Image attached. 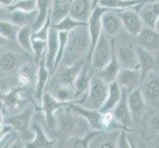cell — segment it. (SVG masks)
<instances>
[{
  "mask_svg": "<svg viewBox=\"0 0 159 148\" xmlns=\"http://www.w3.org/2000/svg\"><path fill=\"white\" fill-rule=\"evenodd\" d=\"M94 73H95V71L92 68L90 60L87 59L86 62L83 65V67L80 70V72L78 73L77 77L75 78V81H74V88L80 99V102L82 99L84 98V96L87 94V92H88L90 81L93 77V75H94Z\"/></svg>",
  "mask_w": 159,
  "mask_h": 148,
  "instance_id": "44dd1931",
  "label": "cell"
},
{
  "mask_svg": "<svg viewBox=\"0 0 159 148\" xmlns=\"http://www.w3.org/2000/svg\"><path fill=\"white\" fill-rule=\"evenodd\" d=\"M123 89L122 98H120L118 105L115 107L112 111L113 116L116 119V122L122 127L123 128H130L134 123L133 114H131L130 109L129 106V92L125 88Z\"/></svg>",
  "mask_w": 159,
  "mask_h": 148,
  "instance_id": "7c38bea8",
  "label": "cell"
},
{
  "mask_svg": "<svg viewBox=\"0 0 159 148\" xmlns=\"http://www.w3.org/2000/svg\"><path fill=\"white\" fill-rule=\"evenodd\" d=\"M122 128L98 130L89 142L90 148H115L117 147L119 135Z\"/></svg>",
  "mask_w": 159,
  "mask_h": 148,
  "instance_id": "9a60e30c",
  "label": "cell"
},
{
  "mask_svg": "<svg viewBox=\"0 0 159 148\" xmlns=\"http://www.w3.org/2000/svg\"><path fill=\"white\" fill-rule=\"evenodd\" d=\"M108 93L109 84L106 83L97 72H95L90 81L88 92L78 104L87 109L100 111L107 100Z\"/></svg>",
  "mask_w": 159,
  "mask_h": 148,
  "instance_id": "8992f818",
  "label": "cell"
},
{
  "mask_svg": "<svg viewBox=\"0 0 159 148\" xmlns=\"http://www.w3.org/2000/svg\"><path fill=\"white\" fill-rule=\"evenodd\" d=\"M100 2V0H93V3H94V6H98V4H99Z\"/></svg>",
  "mask_w": 159,
  "mask_h": 148,
  "instance_id": "b9f144b4",
  "label": "cell"
},
{
  "mask_svg": "<svg viewBox=\"0 0 159 148\" xmlns=\"http://www.w3.org/2000/svg\"><path fill=\"white\" fill-rule=\"evenodd\" d=\"M138 10L144 25L154 29L155 22L159 16V0H145L138 6Z\"/></svg>",
  "mask_w": 159,
  "mask_h": 148,
  "instance_id": "603a6c76",
  "label": "cell"
},
{
  "mask_svg": "<svg viewBox=\"0 0 159 148\" xmlns=\"http://www.w3.org/2000/svg\"><path fill=\"white\" fill-rule=\"evenodd\" d=\"M51 72L47 67L46 63V54L43 56L41 61L38 64V74H37V82L35 87L34 93V103L38 107H41L43 94L47 91V87L48 84V81L51 78Z\"/></svg>",
  "mask_w": 159,
  "mask_h": 148,
  "instance_id": "5bb4252c",
  "label": "cell"
},
{
  "mask_svg": "<svg viewBox=\"0 0 159 148\" xmlns=\"http://www.w3.org/2000/svg\"><path fill=\"white\" fill-rule=\"evenodd\" d=\"M36 114V113H35ZM32 128L34 130L35 136L32 141H30L27 147H34V148H46V147H52L56 144L57 139L52 138L43 124L38 120L35 116L32 123Z\"/></svg>",
  "mask_w": 159,
  "mask_h": 148,
  "instance_id": "d6986e66",
  "label": "cell"
},
{
  "mask_svg": "<svg viewBox=\"0 0 159 148\" xmlns=\"http://www.w3.org/2000/svg\"><path fill=\"white\" fill-rule=\"evenodd\" d=\"M117 147L118 148H129V147H131L129 139V136L127 134V129H125V128H122V131H120V133L119 135Z\"/></svg>",
  "mask_w": 159,
  "mask_h": 148,
  "instance_id": "f35d334b",
  "label": "cell"
},
{
  "mask_svg": "<svg viewBox=\"0 0 159 148\" xmlns=\"http://www.w3.org/2000/svg\"><path fill=\"white\" fill-rule=\"evenodd\" d=\"M21 27L10 21H1L0 23V36L7 41L17 42V37Z\"/></svg>",
  "mask_w": 159,
  "mask_h": 148,
  "instance_id": "836d02e7",
  "label": "cell"
},
{
  "mask_svg": "<svg viewBox=\"0 0 159 148\" xmlns=\"http://www.w3.org/2000/svg\"><path fill=\"white\" fill-rule=\"evenodd\" d=\"M142 79H143V76H142L140 68H122L117 81L122 88H125L129 93L136 88H139L142 83Z\"/></svg>",
  "mask_w": 159,
  "mask_h": 148,
  "instance_id": "ac0fdd59",
  "label": "cell"
},
{
  "mask_svg": "<svg viewBox=\"0 0 159 148\" xmlns=\"http://www.w3.org/2000/svg\"><path fill=\"white\" fill-rule=\"evenodd\" d=\"M16 2V0H0V5L2 7H11Z\"/></svg>",
  "mask_w": 159,
  "mask_h": 148,
  "instance_id": "ab89813d",
  "label": "cell"
},
{
  "mask_svg": "<svg viewBox=\"0 0 159 148\" xmlns=\"http://www.w3.org/2000/svg\"><path fill=\"white\" fill-rule=\"evenodd\" d=\"M107 9L101 7V6H96L93 10V12L88 20V28L90 32V37H91V52L93 48L95 47L96 43L99 40V38L103 32V27H102V15ZM90 52V54H91Z\"/></svg>",
  "mask_w": 159,
  "mask_h": 148,
  "instance_id": "cb8c5ba5",
  "label": "cell"
},
{
  "mask_svg": "<svg viewBox=\"0 0 159 148\" xmlns=\"http://www.w3.org/2000/svg\"><path fill=\"white\" fill-rule=\"evenodd\" d=\"M140 88L147 105L156 108L159 105V72L156 69L143 76Z\"/></svg>",
  "mask_w": 159,
  "mask_h": 148,
  "instance_id": "9c48e42d",
  "label": "cell"
},
{
  "mask_svg": "<svg viewBox=\"0 0 159 148\" xmlns=\"http://www.w3.org/2000/svg\"><path fill=\"white\" fill-rule=\"evenodd\" d=\"M58 33L59 32L52 25L50 31H48V36L47 39L46 63H47V67L50 70L52 75L54 72V70H56L57 57L58 53V46H59Z\"/></svg>",
  "mask_w": 159,
  "mask_h": 148,
  "instance_id": "2e32d148",
  "label": "cell"
},
{
  "mask_svg": "<svg viewBox=\"0 0 159 148\" xmlns=\"http://www.w3.org/2000/svg\"><path fill=\"white\" fill-rule=\"evenodd\" d=\"M138 45L135 37L131 36L125 29L114 39V49L122 68H139Z\"/></svg>",
  "mask_w": 159,
  "mask_h": 148,
  "instance_id": "277c9868",
  "label": "cell"
},
{
  "mask_svg": "<svg viewBox=\"0 0 159 148\" xmlns=\"http://www.w3.org/2000/svg\"><path fill=\"white\" fill-rule=\"evenodd\" d=\"M102 27L103 32H105L107 35L115 39L124 30L118 11L107 9L102 15Z\"/></svg>",
  "mask_w": 159,
  "mask_h": 148,
  "instance_id": "ffe728a7",
  "label": "cell"
},
{
  "mask_svg": "<svg viewBox=\"0 0 159 148\" xmlns=\"http://www.w3.org/2000/svg\"><path fill=\"white\" fill-rule=\"evenodd\" d=\"M11 10H22L27 12L37 10V0H17L11 7H7Z\"/></svg>",
  "mask_w": 159,
  "mask_h": 148,
  "instance_id": "8d00e7d4",
  "label": "cell"
},
{
  "mask_svg": "<svg viewBox=\"0 0 159 148\" xmlns=\"http://www.w3.org/2000/svg\"><path fill=\"white\" fill-rule=\"evenodd\" d=\"M94 8L93 0H73L69 15L81 23L88 24V20Z\"/></svg>",
  "mask_w": 159,
  "mask_h": 148,
  "instance_id": "d4e9b609",
  "label": "cell"
},
{
  "mask_svg": "<svg viewBox=\"0 0 159 148\" xmlns=\"http://www.w3.org/2000/svg\"><path fill=\"white\" fill-rule=\"evenodd\" d=\"M114 52V39L112 37L107 35L105 32H102V34L98 40L95 47L89 56L90 63L92 68L95 72L100 71L104 68L111 60Z\"/></svg>",
  "mask_w": 159,
  "mask_h": 148,
  "instance_id": "ba28073f",
  "label": "cell"
},
{
  "mask_svg": "<svg viewBox=\"0 0 159 148\" xmlns=\"http://www.w3.org/2000/svg\"><path fill=\"white\" fill-rule=\"evenodd\" d=\"M52 0H37V10L38 16L34 25L32 26L33 31H39L45 25L47 20L51 16Z\"/></svg>",
  "mask_w": 159,
  "mask_h": 148,
  "instance_id": "f1b7e54d",
  "label": "cell"
},
{
  "mask_svg": "<svg viewBox=\"0 0 159 148\" xmlns=\"http://www.w3.org/2000/svg\"><path fill=\"white\" fill-rule=\"evenodd\" d=\"M1 9V21H10L20 27L33 26L38 16V10L27 12L22 10H11L7 7H0Z\"/></svg>",
  "mask_w": 159,
  "mask_h": 148,
  "instance_id": "4fadbf2b",
  "label": "cell"
},
{
  "mask_svg": "<svg viewBox=\"0 0 159 148\" xmlns=\"http://www.w3.org/2000/svg\"><path fill=\"white\" fill-rule=\"evenodd\" d=\"M136 45L152 53L159 54V32L153 28L144 27L135 37Z\"/></svg>",
  "mask_w": 159,
  "mask_h": 148,
  "instance_id": "e0dca14e",
  "label": "cell"
},
{
  "mask_svg": "<svg viewBox=\"0 0 159 148\" xmlns=\"http://www.w3.org/2000/svg\"><path fill=\"white\" fill-rule=\"evenodd\" d=\"M34 57L33 54L22 48L17 42L7 41L1 38V88L7 84L10 74L17 77L20 68Z\"/></svg>",
  "mask_w": 159,
  "mask_h": 148,
  "instance_id": "3957f363",
  "label": "cell"
},
{
  "mask_svg": "<svg viewBox=\"0 0 159 148\" xmlns=\"http://www.w3.org/2000/svg\"><path fill=\"white\" fill-rule=\"evenodd\" d=\"M145 0H100L98 6L106 9L122 11L125 9L138 7Z\"/></svg>",
  "mask_w": 159,
  "mask_h": 148,
  "instance_id": "4dcf8cb0",
  "label": "cell"
},
{
  "mask_svg": "<svg viewBox=\"0 0 159 148\" xmlns=\"http://www.w3.org/2000/svg\"><path fill=\"white\" fill-rule=\"evenodd\" d=\"M37 74H38V63L33 61L26 62L19 70L16 77V87H19L23 91H29L31 89L34 90L37 82Z\"/></svg>",
  "mask_w": 159,
  "mask_h": 148,
  "instance_id": "30bf717a",
  "label": "cell"
},
{
  "mask_svg": "<svg viewBox=\"0 0 159 148\" xmlns=\"http://www.w3.org/2000/svg\"><path fill=\"white\" fill-rule=\"evenodd\" d=\"M124 29L131 36L136 37L144 28L145 25L139 13L138 7L118 11Z\"/></svg>",
  "mask_w": 159,
  "mask_h": 148,
  "instance_id": "8fae6325",
  "label": "cell"
},
{
  "mask_svg": "<svg viewBox=\"0 0 159 148\" xmlns=\"http://www.w3.org/2000/svg\"><path fill=\"white\" fill-rule=\"evenodd\" d=\"M154 29H155V30H157V31L159 32V16H158V18H157V20H156V22H155Z\"/></svg>",
  "mask_w": 159,
  "mask_h": 148,
  "instance_id": "60d3db41",
  "label": "cell"
},
{
  "mask_svg": "<svg viewBox=\"0 0 159 148\" xmlns=\"http://www.w3.org/2000/svg\"><path fill=\"white\" fill-rule=\"evenodd\" d=\"M83 24H86V23H81V22L73 19L70 15H67L66 17H64L61 21H59L57 24H53L52 26L57 31L69 32L71 30H73L74 28H76V27H78L80 25H83Z\"/></svg>",
  "mask_w": 159,
  "mask_h": 148,
  "instance_id": "e575fe53",
  "label": "cell"
},
{
  "mask_svg": "<svg viewBox=\"0 0 159 148\" xmlns=\"http://www.w3.org/2000/svg\"><path fill=\"white\" fill-rule=\"evenodd\" d=\"M120 70H122V67H120V62L116 56V53H115V49H114L112 58L109 61V63L100 71H98L97 73L106 83L111 84L113 82L118 80Z\"/></svg>",
  "mask_w": 159,
  "mask_h": 148,
  "instance_id": "4316f807",
  "label": "cell"
},
{
  "mask_svg": "<svg viewBox=\"0 0 159 148\" xmlns=\"http://www.w3.org/2000/svg\"><path fill=\"white\" fill-rule=\"evenodd\" d=\"M67 105L75 111L81 114L82 117L87 119L91 128L94 130H105V128L103 125V113H101L98 110H90L83 106H81L78 103H69Z\"/></svg>",
  "mask_w": 159,
  "mask_h": 148,
  "instance_id": "7402d4cb",
  "label": "cell"
},
{
  "mask_svg": "<svg viewBox=\"0 0 159 148\" xmlns=\"http://www.w3.org/2000/svg\"><path fill=\"white\" fill-rule=\"evenodd\" d=\"M30 104L27 93L19 87L1 93V116H13L28 107Z\"/></svg>",
  "mask_w": 159,
  "mask_h": 148,
  "instance_id": "52a82bcc",
  "label": "cell"
},
{
  "mask_svg": "<svg viewBox=\"0 0 159 148\" xmlns=\"http://www.w3.org/2000/svg\"><path fill=\"white\" fill-rule=\"evenodd\" d=\"M138 56L139 68L142 72V76H144L149 71L156 69L155 68V54L148 51H146L143 47L138 46Z\"/></svg>",
  "mask_w": 159,
  "mask_h": 148,
  "instance_id": "1f68e13d",
  "label": "cell"
},
{
  "mask_svg": "<svg viewBox=\"0 0 159 148\" xmlns=\"http://www.w3.org/2000/svg\"><path fill=\"white\" fill-rule=\"evenodd\" d=\"M122 94H123V89L118 83V81H115L113 83L109 84V93H108L107 100L105 104L103 105V107L100 109V112L103 114L111 113L120 102V98H122Z\"/></svg>",
  "mask_w": 159,
  "mask_h": 148,
  "instance_id": "83f0119b",
  "label": "cell"
},
{
  "mask_svg": "<svg viewBox=\"0 0 159 148\" xmlns=\"http://www.w3.org/2000/svg\"><path fill=\"white\" fill-rule=\"evenodd\" d=\"M91 37L88 24H83L68 32L67 43L60 64L71 66L89 58L91 52Z\"/></svg>",
  "mask_w": 159,
  "mask_h": 148,
  "instance_id": "6da1fadb",
  "label": "cell"
},
{
  "mask_svg": "<svg viewBox=\"0 0 159 148\" xmlns=\"http://www.w3.org/2000/svg\"><path fill=\"white\" fill-rule=\"evenodd\" d=\"M33 28L32 26L21 27L17 37V43L26 52L33 54Z\"/></svg>",
  "mask_w": 159,
  "mask_h": 148,
  "instance_id": "d6a6232c",
  "label": "cell"
},
{
  "mask_svg": "<svg viewBox=\"0 0 159 148\" xmlns=\"http://www.w3.org/2000/svg\"><path fill=\"white\" fill-rule=\"evenodd\" d=\"M129 106L134 122L139 120L144 116L147 103L140 87L129 93Z\"/></svg>",
  "mask_w": 159,
  "mask_h": 148,
  "instance_id": "484cf974",
  "label": "cell"
},
{
  "mask_svg": "<svg viewBox=\"0 0 159 148\" xmlns=\"http://www.w3.org/2000/svg\"><path fill=\"white\" fill-rule=\"evenodd\" d=\"M56 134L63 139L68 137H81L94 130L87 119L73 111L67 104L57 110L54 114Z\"/></svg>",
  "mask_w": 159,
  "mask_h": 148,
  "instance_id": "7a4b0ae2",
  "label": "cell"
},
{
  "mask_svg": "<svg viewBox=\"0 0 159 148\" xmlns=\"http://www.w3.org/2000/svg\"><path fill=\"white\" fill-rule=\"evenodd\" d=\"M16 1H17V0H16Z\"/></svg>",
  "mask_w": 159,
  "mask_h": 148,
  "instance_id": "7bdbcfd3",
  "label": "cell"
},
{
  "mask_svg": "<svg viewBox=\"0 0 159 148\" xmlns=\"http://www.w3.org/2000/svg\"><path fill=\"white\" fill-rule=\"evenodd\" d=\"M36 109L37 105L34 106L32 103L21 113L8 117L1 116V123H8L12 125L14 129L18 131L22 137L26 140L27 144H28L35 136L34 130L32 128V123L33 119H34Z\"/></svg>",
  "mask_w": 159,
  "mask_h": 148,
  "instance_id": "5b68a950",
  "label": "cell"
},
{
  "mask_svg": "<svg viewBox=\"0 0 159 148\" xmlns=\"http://www.w3.org/2000/svg\"><path fill=\"white\" fill-rule=\"evenodd\" d=\"M73 0H52V25L58 23L64 17L69 15V11Z\"/></svg>",
  "mask_w": 159,
  "mask_h": 148,
  "instance_id": "f546056e",
  "label": "cell"
},
{
  "mask_svg": "<svg viewBox=\"0 0 159 148\" xmlns=\"http://www.w3.org/2000/svg\"><path fill=\"white\" fill-rule=\"evenodd\" d=\"M47 52V41L33 38V56L35 61L39 64Z\"/></svg>",
  "mask_w": 159,
  "mask_h": 148,
  "instance_id": "d590c367",
  "label": "cell"
},
{
  "mask_svg": "<svg viewBox=\"0 0 159 148\" xmlns=\"http://www.w3.org/2000/svg\"><path fill=\"white\" fill-rule=\"evenodd\" d=\"M147 127L151 132L159 135V111L150 114L147 120Z\"/></svg>",
  "mask_w": 159,
  "mask_h": 148,
  "instance_id": "74e56055",
  "label": "cell"
}]
</instances>
